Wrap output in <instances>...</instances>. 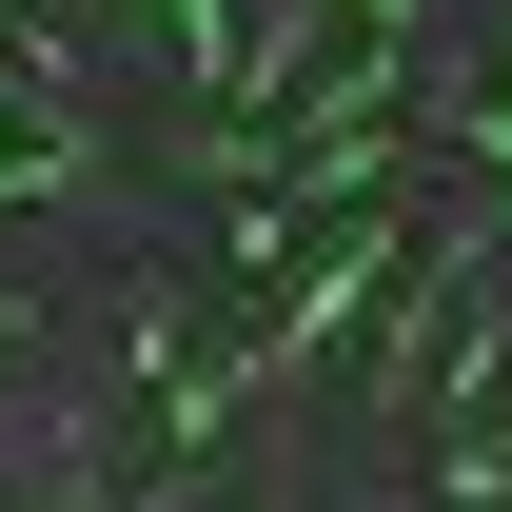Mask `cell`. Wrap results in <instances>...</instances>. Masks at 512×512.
Returning <instances> with one entry per match:
<instances>
[{
  "label": "cell",
  "mask_w": 512,
  "mask_h": 512,
  "mask_svg": "<svg viewBox=\"0 0 512 512\" xmlns=\"http://www.w3.org/2000/svg\"><path fill=\"white\" fill-rule=\"evenodd\" d=\"M434 138H453V158H493V178H512V99H473V79H434Z\"/></svg>",
  "instance_id": "obj_1"
}]
</instances>
